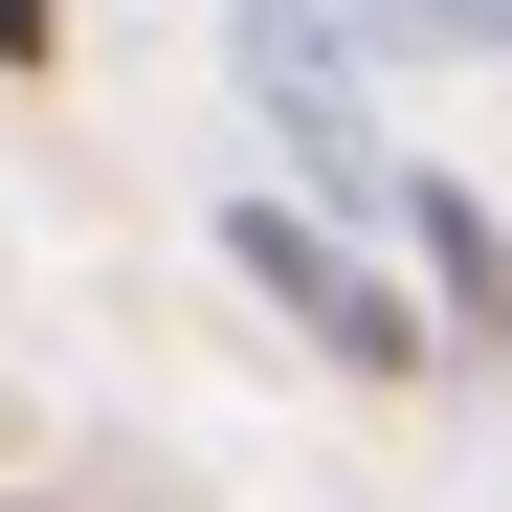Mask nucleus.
<instances>
[{"instance_id": "nucleus-1", "label": "nucleus", "mask_w": 512, "mask_h": 512, "mask_svg": "<svg viewBox=\"0 0 512 512\" xmlns=\"http://www.w3.org/2000/svg\"><path fill=\"white\" fill-rule=\"evenodd\" d=\"M223 67H245V112L290 134L312 223H401L423 156H379V112H357V0H223Z\"/></svg>"}, {"instance_id": "nucleus-2", "label": "nucleus", "mask_w": 512, "mask_h": 512, "mask_svg": "<svg viewBox=\"0 0 512 512\" xmlns=\"http://www.w3.org/2000/svg\"><path fill=\"white\" fill-rule=\"evenodd\" d=\"M223 268H245V290H268V312L312 334V357H334V379H446V312H423L401 268H357V245H334L312 201H223Z\"/></svg>"}, {"instance_id": "nucleus-3", "label": "nucleus", "mask_w": 512, "mask_h": 512, "mask_svg": "<svg viewBox=\"0 0 512 512\" xmlns=\"http://www.w3.org/2000/svg\"><path fill=\"white\" fill-rule=\"evenodd\" d=\"M401 268H423V312H446V357H512V223L468 201V179H401Z\"/></svg>"}, {"instance_id": "nucleus-4", "label": "nucleus", "mask_w": 512, "mask_h": 512, "mask_svg": "<svg viewBox=\"0 0 512 512\" xmlns=\"http://www.w3.org/2000/svg\"><path fill=\"white\" fill-rule=\"evenodd\" d=\"M357 45H401V67H512V0H357Z\"/></svg>"}, {"instance_id": "nucleus-5", "label": "nucleus", "mask_w": 512, "mask_h": 512, "mask_svg": "<svg viewBox=\"0 0 512 512\" xmlns=\"http://www.w3.org/2000/svg\"><path fill=\"white\" fill-rule=\"evenodd\" d=\"M0 67H67V0H0Z\"/></svg>"}]
</instances>
